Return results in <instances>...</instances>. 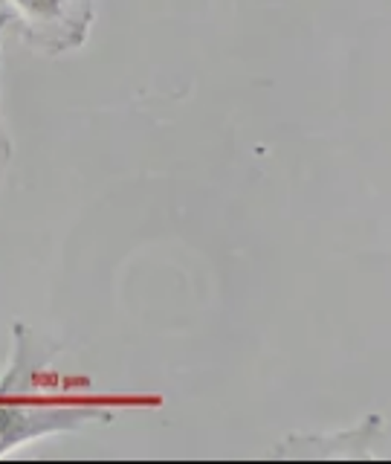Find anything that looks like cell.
<instances>
[{"instance_id":"obj_1","label":"cell","mask_w":391,"mask_h":464,"mask_svg":"<svg viewBox=\"0 0 391 464\" xmlns=\"http://www.w3.org/2000/svg\"><path fill=\"white\" fill-rule=\"evenodd\" d=\"M55 348L38 345L24 323L12 328V352L0 377V459L12 450L58 432H79L116 418V406L79 392H62L64 381L50 369Z\"/></svg>"},{"instance_id":"obj_2","label":"cell","mask_w":391,"mask_h":464,"mask_svg":"<svg viewBox=\"0 0 391 464\" xmlns=\"http://www.w3.org/2000/svg\"><path fill=\"white\" fill-rule=\"evenodd\" d=\"M0 18L38 55L81 50L96 21V0H0Z\"/></svg>"},{"instance_id":"obj_3","label":"cell","mask_w":391,"mask_h":464,"mask_svg":"<svg viewBox=\"0 0 391 464\" xmlns=\"http://www.w3.org/2000/svg\"><path fill=\"white\" fill-rule=\"evenodd\" d=\"M388 430L380 415L362 418L357 427L345 432H325V435H290L279 444L275 456L281 459H374L386 456Z\"/></svg>"},{"instance_id":"obj_4","label":"cell","mask_w":391,"mask_h":464,"mask_svg":"<svg viewBox=\"0 0 391 464\" xmlns=\"http://www.w3.org/2000/svg\"><path fill=\"white\" fill-rule=\"evenodd\" d=\"M6 29H9V26H6V21L0 18V38H4ZM0 145H9V137H6V130H4V128H0Z\"/></svg>"}]
</instances>
